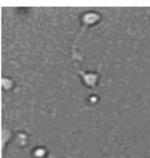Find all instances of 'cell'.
I'll list each match as a JSON object with an SVG mask.
<instances>
[{"mask_svg":"<svg viewBox=\"0 0 150 158\" xmlns=\"http://www.w3.org/2000/svg\"><path fill=\"white\" fill-rule=\"evenodd\" d=\"M79 76L81 77V80L83 85L88 88L95 90L98 88L99 80H100V72H84V70H79Z\"/></svg>","mask_w":150,"mask_h":158,"instance_id":"cell-1","label":"cell"},{"mask_svg":"<svg viewBox=\"0 0 150 158\" xmlns=\"http://www.w3.org/2000/svg\"><path fill=\"white\" fill-rule=\"evenodd\" d=\"M102 20V17L100 15V12L98 11H86L80 15V22H81L82 29H86V27H90L92 25L98 24L100 21Z\"/></svg>","mask_w":150,"mask_h":158,"instance_id":"cell-2","label":"cell"},{"mask_svg":"<svg viewBox=\"0 0 150 158\" xmlns=\"http://www.w3.org/2000/svg\"><path fill=\"white\" fill-rule=\"evenodd\" d=\"M1 86L5 90H11V89L14 87V81H13L12 78L7 76L2 77V80H1Z\"/></svg>","mask_w":150,"mask_h":158,"instance_id":"cell-3","label":"cell"},{"mask_svg":"<svg viewBox=\"0 0 150 158\" xmlns=\"http://www.w3.org/2000/svg\"><path fill=\"white\" fill-rule=\"evenodd\" d=\"M46 148L43 147V146H39V147L34 148L32 152V155L34 158H45L46 156Z\"/></svg>","mask_w":150,"mask_h":158,"instance_id":"cell-4","label":"cell"},{"mask_svg":"<svg viewBox=\"0 0 150 158\" xmlns=\"http://www.w3.org/2000/svg\"><path fill=\"white\" fill-rule=\"evenodd\" d=\"M89 101H90L91 104L95 103V102L98 101V96H90L89 97Z\"/></svg>","mask_w":150,"mask_h":158,"instance_id":"cell-5","label":"cell"}]
</instances>
